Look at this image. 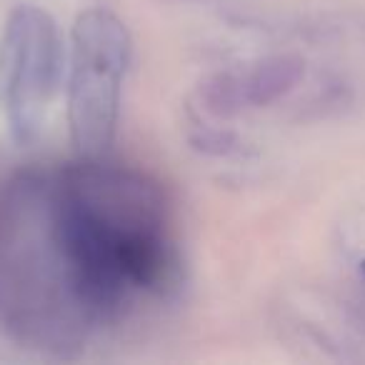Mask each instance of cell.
Masks as SVG:
<instances>
[{
    "label": "cell",
    "instance_id": "1",
    "mask_svg": "<svg viewBox=\"0 0 365 365\" xmlns=\"http://www.w3.org/2000/svg\"><path fill=\"white\" fill-rule=\"evenodd\" d=\"M58 190L103 328L175 290L180 258L153 178L108 155H78L58 170Z\"/></svg>",
    "mask_w": 365,
    "mask_h": 365
},
{
    "label": "cell",
    "instance_id": "2",
    "mask_svg": "<svg viewBox=\"0 0 365 365\" xmlns=\"http://www.w3.org/2000/svg\"><path fill=\"white\" fill-rule=\"evenodd\" d=\"M0 330L68 358L103 330L63 215L58 170L0 178Z\"/></svg>",
    "mask_w": 365,
    "mask_h": 365
},
{
    "label": "cell",
    "instance_id": "3",
    "mask_svg": "<svg viewBox=\"0 0 365 365\" xmlns=\"http://www.w3.org/2000/svg\"><path fill=\"white\" fill-rule=\"evenodd\" d=\"M133 58L128 26L108 8L76 18L68 46V128L81 158L108 155L120 120L123 86Z\"/></svg>",
    "mask_w": 365,
    "mask_h": 365
},
{
    "label": "cell",
    "instance_id": "4",
    "mask_svg": "<svg viewBox=\"0 0 365 365\" xmlns=\"http://www.w3.org/2000/svg\"><path fill=\"white\" fill-rule=\"evenodd\" d=\"M66 66L56 18L31 3L13 8L0 33V118L18 143L36 140L46 128Z\"/></svg>",
    "mask_w": 365,
    "mask_h": 365
},
{
    "label": "cell",
    "instance_id": "5",
    "mask_svg": "<svg viewBox=\"0 0 365 365\" xmlns=\"http://www.w3.org/2000/svg\"><path fill=\"white\" fill-rule=\"evenodd\" d=\"M303 73L305 63L298 56H268L240 63L210 76L200 86V103L203 110L215 118L258 110L288 96Z\"/></svg>",
    "mask_w": 365,
    "mask_h": 365
},
{
    "label": "cell",
    "instance_id": "6",
    "mask_svg": "<svg viewBox=\"0 0 365 365\" xmlns=\"http://www.w3.org/2000/svg\"><path fill=\"white\" fill-rule=\"evenodd\" d=\"M360 265H363V273H365V260H363V263H360Z\"/></svg>",
    "mask_w": 365,
    "mask_h": 365
}]
</instances>
